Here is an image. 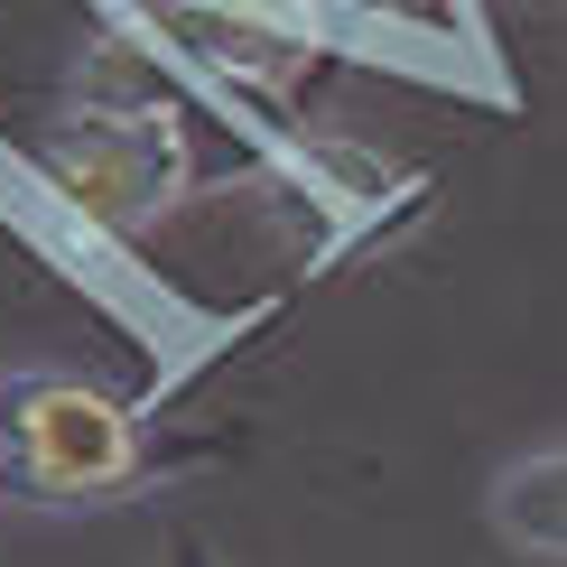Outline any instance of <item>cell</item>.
Returning a JSON list of instances; mask_svg holds the SVG:
<instances>
[{
	"label": "cell",
	"instance_id": "obj_1",
	"mask_svg": "<svg viewBox=\"0 0 567 567\" xmlns=\"http://www.w3.org/2000/svg\"><path fill=\"white\" fill-rule=\"evenodd\" d=\"M29 177L84 233H140L196 186V131H186V112L168 93V56L140 29L103 38L84 103H65L29 140Z\"/></svg>",
	"mask_w": 567,
	"mask_h": 567
},
{
	"label": "cell",
	"instance_id": "obj_6",
	"mask_svg": "<svg viewBox=\"0 0 567 567\" xmlns=\"http://www.w3.org/2000/svg\"><path fill=\"white\" fill-rule=\"evenodd\" d=\"M168 567H224V558H215V549H205V539H196V530H186V539H177V549H168Z\"/></svg>",
	"mask_w": 567,
	"mask_h": 567
},
{
	"label": "cell",
	"instance_id": "obj_3",
	"mask_svg": "<svg viewBox=\"0 0 567 567\" xmlns=\"http://www.w3.org/2000/svg\"><path fill=\"white\" fill-rule=\"evenodd\" d=\"M122 10L158 56L215 93H261L317 56V19H289L270 0H122Z\"/></svg>",
	"mask_w": 567,
	"mask_h": 567
},
{
	"label": "cell",
	"instance_id": "obj_4",
	"mask_svg": "<svg viewBox=\"0 0 567 567\" xmlns=\"http://www.w3.org/2000/svg\"><path fill=\"white\" fill-rule=\"evenodd\" d=\"M493 530L522 558H567V446H539V456H512L484 493Z\"/></svg>",
	"mask_w": 567,
	"mask_h": 567
},
{
	"label": "cell",
	"instance_id": "obj_2",
	"mask_svg": "<svg viewBox=\"0 0 567 567\" xmlns=\"http://www.w3.org/2000/svg\"><path fill=\"white\" fill-rule=\"evenodd\" d=\"M140 475V419L122 400L56 382V372H0V493L29 503H103Z\"/></svg>",
	"mask_w": 567,
	"mask_h": 567
},
{
	"label": "cell",
	"instance_id": "obj_5",
	"mask_svg": "<svg viewBox=\"0 0 567 567\" xmlns=\"http://www.w3.org/2000/svg\"><path fill=\"white\" fill-rule=\"evenodd\" d=\"M336 19H382V29H419V38H465V0H317Z\"/></svg>",
	"mask_w": 567,
	"mask_h": 567
}]
</instances>
